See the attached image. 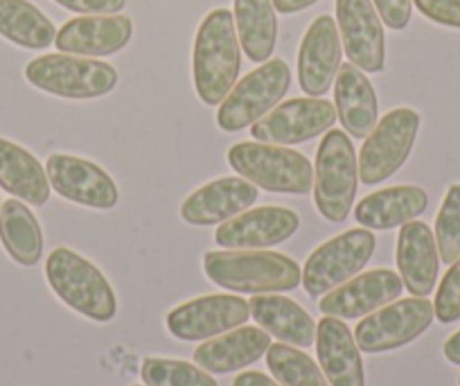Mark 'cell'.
<instances>
[{"label":"cell","mask_w":460,"mask_h":386,"mask_svg":"<svg viewBox=\"0 0 460 386\" xmlns=\"http://www.w3.org/2000/svg\"><path fill=\"white\" fill-rule=\"evenodd\" d=\"M242 68V46L230 10H215L201 21L192 52L194 88L203 104L215 106L226 100Z\"/></svg>","instance_id":"cell-1"},{"label":"cell","mask_w":460,"mask_h":386,"mask_svg":"<svg viewBox=\"0 0 460 386\" xmlns=\"http://www.w3.org/2000/svg\"><path fill=\"white\" fill-rule=\"evenodd\" d=\"M203 272L215 285L237 294H278L303 283V272L289 256L253 248L206 253Z\"/></svg>","instance_id":"cell-2"},{"label":"cell","mask_w":460,"mask_h":386,"mask_svg":"<svg viewBox=\"0 0 460 386\" xmlns=\"http://www.w3.org/2000/svg\"><path fill=\"white\" fill-rule=\"evenodd\" d=\"M46 278L57 296L82 317L95 323L113 321L118 314L113 287L86 257L59 247L48 256Z\"/></svg>","instance_id":"cell-3"},{"label":"cell","mask_w":460,"mask_h":386,"mask_svg":"<svg viewBox=\"0 0 460 386\" xmlns=\"http://www.w3.org/2000/svg\"><path fill=\"white\" fill-rule=\"evenodd\" d=\"M230 167L267 193L307 194L314 188V166L294 149L269 143H237L228 149Z\"/></svg>","instance_id":"cell-4"},{"label":"cell","mask_w":460,"mask_h":386,"mask_svg":"<svg viewBox=\"0 0 460 386\" xmlns=\"http://www.w3.org/2000/svg\"><path fill=\"white\" fill-rule=\"evenodd\" d=\"M357 152L345 131H327L314 166V203L321 217L341 224L357 197Z\"/></svg>","instance_id":"cell-5"},{"label":"cell","mask_w":460,"mask_h":386,"mask_svg":"<svg viewBox=\"0 0 460 386\" xmlns=\"http://www.w3.org/2000/svg\"><path fill=\"white\" fill-rule=\"evenodd\" d=\"M25 79L50 95L66 100H95L113 91L118 70L106 61L57 52L30 61L25 66Z\"/></svg>","instance_id":"cell-6"},{"label":"cell","mask_w":460,"mask_h":386,"mask_svg":"<svg viewBox=\"0 0 460 386\" xmlns=\"http://www.w3.org/2000/svg\"><path fill=\"white\" fill-rule=\"evenodd\" d=\"M291 86V70L282 59L264 61L260 68L251 70L246 77L233 86V91L221 102L217 124L219 129L235 134L249 124L276 109Z\"/></svg>","instance_id":"cell-7"},{"label":"cell","mask_w":460,"mask_h":386,"mask_svg":"<svg viewBox=\"0 0 460 386\" xmlns=\"http://www.w3.org/2000/svg\"><path fill=\"white\" fill-rule=\"evenodd\" d=\"M377 238L368 229H352L327 239L307 257L303 267V287L312 299L355 278L370 263Z\"/></svg>","instance_id":"cell-8"},{"label":"cell","mask_w":460,"mask_h":386,"mask_svg":"<svg viewBox=\"0 0 460 386\" xmlns=\"http://www.w3.org/2000/svg\"><path fill=\"white\" fill-rule=\"evenodd\" d=\"M433 319V303L422 296L393 301L361 319L355 330V341L361 353H391L422 337L431 328Z\"/></svg>","instance_id":"cell-9"},{"label":"cell","mask_w":460,"mask_h":386,"mask_svg":"<svg viewBox=\"0 0 460 386\" xmlns=\"http://www.w3.org/2000/svg\"><path fill=\"white\" fill-rule=\"evenodd\" d=\"M420 131V113L393 109L375 124L359 152V179L364 185H379L391 179L411 157Z\"/></svg>","instance_id":"cell-10"},{"label":"cell","mask_w":460,"mask_h":386,"mask_svg":"<svg viewBox=\"0 0 460 386\" xmlns=\"http://www.w3.org/2000/svg\"><path fill=\"white\" fill-rule=\"evenodd\" d=\"M336 122V109L323 97H294L251 127V136L258 143L298 145L327 134Z\"/></svg>","instance_id":"cell-11"},{"label":"cell","mask_w":460,"mask_h":386,"mask_svg":"<svg viewBox=\"0 0 460 386\" xmlns=\"http://www.w3.org/2000/svg\"><path fill=\"white\" fill-rule=\"evenodd\" d=\"M249 317V303L240 296H199L167 314V330L181 341H208L244 326Z\"/></svg>","instance_id":"cell-12"},{"label":"cell","mask_w":460,"mask_h":386,"mask_svg":"<svg viewBox=\"0 0 460 386\" xmlns=\"http://www.w3.org/2000/svg\"><path fill=\"white\" fill-rule=\"evenodd\" d=\"M336 21L350 64L366 73H382L386 37L373 0H336Z\"/></svg>","instance_id":"cell-13"},{"label":"cell","mask_w":460,"mask_h":386,"mask_svg":"<svg viewBox=\"0 0 460 386\" xmlns=\"http://www.w3.org/2000/svg\"><path fill=\"white\" fill-rule=\"evenodd\" d=\"M48 181L57 194L79 206L111 211L120 202L115 181L93 161L68 154H52L46 163Z\"/></svg>","instance_id":"cell-14"},{"label":"cell","mask_w":460,"mask_h":386,"mask_svg":"<svg viewBox=\"0 0 460 386\" xmlns=\"http://www.w3.org/2000/svg\"><path fill=\"white\" fill-rule=\"evenodd\" d=\"M404 292V283L391 269H375L359 274L336 290L321 296V312L336 319H361L373 314L375 310L393 303Z\"/></svg>","instance_id":"cell-15"},{"label":"cell","mask_w":460,"mask_h":386,"mask_svg":"<svg viewBox=\"0 0 460 386\" xmlns=\"http://www.w3.org/2000/svg\"><path fill=\"white\" fill-rule=\"evenodd\" d=\"M343 43L332 16H318L305 32L298 50V84L305 95L323 97L341 68Z\"/></svg>","instance_id":"cell-16"},{"label":"cell","mask_w":460,"mask_h":386,"mask_svg":"<svg viewBox=\"0 0 460 386\" xmlns=\"http://www.w3.org/2000/svg\"><path fill=\"white\" fill-rule=\"evenodd\" d=\"M300 217L282 206H262L240 212L217 229L215 242L224 248H269L287 242L298 230Z\"/></svg>","instance_id":"cell-17"},{"label":"cell","mask_w":460,"mask_h":386,"mask_svg":"<svg viewBox=\"0 0 460 386\" xmlns=\"http://www.w3.org/2000/svg\"><path fill=\"white\" fill-rule=\"evenodd\" d=\"M134 34V23L125 14H91L68 21L57 32L59 52L79 57H109L120 52Z\"/></svg>","instance_id":"cell-18"},{"label":"cell","mask_w":460,"mask_h":386,"mask_svg":"<svg viewBox=\"0 0 460 386\" xmlns=\"http://www.w3.org/2000/svg\"><path fill=\"white\" fill-rule=\"evenodd\" d=\"M255 202L258 185L246 181L244 176H224L194 190L181 206V217L185 224L212 226L249 211Z\"/></svg>","instance_id":"cell-19"},{"label":"cell","mask_w":460,"mask_h":386,"mask_svg":"<svg viewBox=\"0 0 460 386\" xmlns=\"http://www.w3.org/2000/svg\"><path fill=\"white\" fill-rule=\"evenodd\" d=\"M316 355L330 386H366L361 350L343 319L325 317L316 323Z\"/></svg>","instance_id":"cell-20"},{"label":"cell","mask_w":460,"mask_h":386,"mask_svg":"<svg viewBox=\"0 0 460 386\" xmlns=\"http://www.w3.org/2000/svg\"><path fill=\"white\" fill-rule=\"evenodd\" d=\"M397 269L406 290L427 299L433 292L440 269L436 235L424 221H406L397 235Z\"/></svg>","instance_id":"cell-21"},{"label":"cell","mask_w":460,"mask_h":386,"mask_svg":"<svg viewBox=\"0 0 460 386\" xmlns=\"http://www.w3.org/2000/svg\"><path fill=\"white\" fill-rule=\"evenodd\" d=\"M271 348V335L262 328H235L212 337L194 350V364L210 375H228L251 366Z\"/></svg>","instance_id":"cell-22"},{"label":"cell","mask_w":460,"mask_h":386,"mask_svg":"<svg viewBox=\"0 0 460 386\" xmlns=\"http://www.w3.org/2000/svg\"><path fill=\"white\" fill-rule=\"evenodd\" d=\"M334 109L343 131L352 139H368L377 124V93L357 66L343 64L334 79Z\"/></svg>","instance_id":"cell-23"},{"label":"cell","mask_w":460,"mask_h":386,"mask_svg":"<svg viewBox=\"0 0 460 386\" xmlns=\"http://www.w3.org/2000/svg\"><path fill=\"white\" fill-rule=\"evenodd\" d=\"M429 194L418 185H393L377 190L357 203L355 220L368 230H391L422 215Z\"/></svg>","instance_id":"cell-24"},{"label":"cell","mask_w":460,"mask_h":386,"mask_svg":"<svg viewBox=\"0 0 460 386\" xmlns=\"http://www.w3.org/2000/svg\"><path fill=\"white\" fill-rule=\"evenodd\" d=\"M251 317L282 344L309 348L316 341V323L296 301L280 294H255L249 301Z\"/></svg>","instance_id":"cell-25"},{"label":"cell","mask_w":460,"mask_h":386,"mask_svg":"<svg viewBox=\"0 0 460 386\" xmlns=\"http://www.w3.org/2000/svg\"><path fill=\"white\" fill-rule=\"evenodd\" d=\"M0 185L12 197L32 206H46L50 199L46 167L28 149L5 139H0Z\"/></svg>","instance_id":"cell-26"},{"label":"cell","mask_w":460,"mask_h":386,"mask_svg":"<svg viewBox=\"0 0 460 386\" xmlns=\"http://www.w3.org/2000/svg\"><path fill=\"white\" fill-rule=\"evenodd\" d=\"M0 244L21 267H34L41 260V226L21 199H10L0 208Z\"/></svg>","instance_id":"cell-27"},{"label":"cell","mask_w":460,"mask_h":386,"mask_svg":"<svg viewBox=\"0 0 460 386\" xmlns=\"http://www.w3.org/2000/svg\"><path fill=\"white\" fill-rule=\"evenodd\" d=\"M237 39L251 61L264 64L276 50L278 21L271 0H235Z\"/></svg>","instance_id":"cell-28"},{"label":"cell","mask_w":460,"mask_h":386,"mask_svg":"<svg viewBox=\"0 0 460 386\" xmlns=\"http://www.w3.org/2000/svg\"><path fill=\"white\" fill-rule=\"evenodd\" d=\"M0 37L28 50H43L55 43L57 28L30 0H0Z\"/></svg>","instance_id":"cell-29"},{"label":"cell","mask_w":460,"mask_h":386,"mask_svg":"<svg viewBox=\"0 0 460 386\" xmlns=\"http://www.w3.org/2000/svg\"><path fill=\"white\" fill-rule=\"evenodd\" d=\"M267 366L280 386H330L321 366L309 355L282 341L267 350Z\"/></svg>","instance_id":"cell-30"},{"label":"cell","mask_w":460,"mask_h":386,"mask_svg":"<svg viewBox=\"0 0 460 386\" xmlns=\"http://www.w3.org/2000/svg\"><path fill=\"white\" fill-rule=\"evenodd\" d=\"M140 377L147 386H219L201 366L181 359L147 357L140 366Z\"/></svg>","instance_id":"cell-31"},{"label":"cell","mask_w":460,"mask_h":386,"mask_svg":"<svg viewBox=\"0 0 460 386\" xmlns=\"http://www.w3.org/2000/svg\"><path fill=\"white\" fill-rule=\"evenodd\" d=\"M436 244L445 265L460 257V184L449 185L436 217Z\"/></svg>","instance_id":"cell-32"},{"label":"cell","mask_w":460,"mask_h":386,"mask_svg":"<svg viewBox=\"0 0 460 386\" xmlns=\"http://www.w3.org/2000/svg\"><path fill=\"white\" fill-rule=\"evenodd\" d=\"M433 310H436L438 321L445 323V326L460 321V257L456 263H451L449 272L440 281Z\"/></svg>","instance_id":"cell-33"},{"label":"cell","mask_w":460,"mask_h":386,"mask_svg":"<svg viewBox=\"0 0 460 386\" xmlns=\"http://www.w3.org/2000/svg\"><path fill=\"white\" fill-rule=\"evenodd\" d=\"M413 5L433 23L460 30V0H413Z\"/></svg>","instance_id":"cell-34"},{"label":"cell","mask_w":460,"mask_h":386,"mask_svg":"<svg viewBox=\"0 0 460 386\" xmlns=\"http://www.w3.org/2000/svg\"><path fill=\"white\" fill-rule=\"evenodd\" d=\"M375 10H377L382 23L400 32V30H404L411 23L413 0H375Z\"/></svg>","instance_id":"cell-35"},{"label":"cell","mask_w":460,"mask_h":386,"mask_svg":"<svg viewBox=\"0 0 460 386\" xmlns=\"http://www.w3.org/2000/svg\"><path fill=\"white\" fill-rule=\"evenodd\" d=\"M57 5L66 7L77 14L91 16V14H118L125 10L127 0H55Z\"/></svg>","instance_id":"cell-36"},{"label":"cell","mask_w":460,"mask_h":386,"mask_svg":"<svg viewBox=\"0 0 460 386\" xmlns=\"http://www.w3.org/2000/svg\"><path fill=\"white\" fill-rule=\"evenodd\" d=\"M233 386H280V384L260 371H246V373H242V375L235 377Z\"/></svg>","instance_id":"cell-37"},{"label":"cell","mask_w":460,"mask_h":386,"mask_svg":"<svg viewBox=\"0 0 460 386\" xmlns=\"http://www.w3.org/2000/svg\"><path fill=\"white\" fill-rule=\"evenodd\" d=\"M271 3L280 14H296V12H303L307 7L316 5L318 0H271Z\"/></svg>","instance_id":"cell-38"},{"label":"cell","mask_w":460,"mask_h":386,"mask_svg":"<svg viewBox=\"0 0 460 386\" xmlns=\"http://www.w3.org/2000/svg\"><path fill=\"white\" fill-rule=\"evenodd\" d=\"M442 353H445L447 362L454 364V366H460V330L454 332V335L445 341V348H442Z\"/></svg>","instance_id":"cell-39"},{"label":"cell","mask_w":460,"mask_h":386,"mask_svg":"<svg viewBox=\"0 0 460 386\" xmlns=\"http://www.w3.org/2000/svg\"><path fill=\"white\" fill-rule=\"evenodd\" d=\"M0 208H3V202H0Z\"/></svg>","instance_id":"cell-40"},{"label":"cell","mask_w":460,"mask_h":386,"mask_svg":"<svg viewBox=\"0 0 460 386\" xmlns=\"http://www.w3.org/2000/svg\"><path fill=\"white\" fill-rule=\"evenodd\" d=\"M458 386H460V377H458Z\"/></svg>","instance_id":"cell-41"},{"label":"cell","mask_w":460,"mask_h":386,"mask_svg":"<svg viewBox=\"0 0 460 386\" xmlns=\"http://www.w3.org/2000/svg\"><path fill=\"white\" fill-rule=\"evenodd\" d=\"M134 386H140V384H134Z\"/></svg>","instance_id":"cell-42"}]
</instances>
